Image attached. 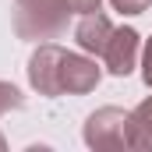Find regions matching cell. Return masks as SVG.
<instances>
[{
    "instance_id": "7a4b0ae2",
    "label": "cell",
    "mask_w": 152,
    "mask_h": 152,
    "mask_svg": "<svg viewBox=\"0 0 152 152\" xmlns=\"http://www.w3.org/2000/svg\"><path fill=\"white\" fill-rule=\"evenodd\" d=\"M67 0H14V32L21 39H57L67 32Z\"/></svg>"
},
{
    "instance_id": "8fae6325",
    "label": "cell",
    "mask_w": 152,
    "mask_h": 152,
    "mask_svg": "<svg viewBox=\"0 0 152 152\" xmlns=\"http://www.w3.org/2000/svg\"><path fill=\"white\" fill-rule=\"evenodd\" d=\"M0 149H4V134H0Z\"/></svg>"
},
{
    "instance_id": "6da1fadb",
    "label": "cell",
    "mask_w": 152,
    "mask_h": 152,
    "mask_svg": "<svg viewBox=\"0 0 152 152\" xmlns=\"http://www.w3.org/2000/svg\"><path fill=\"white\" fill-rule=\"evenodd\" d=\"M28 85L39 96H85L99 85V67L81 53L42 42L28 57Z\"/></svg>"
},
{
    "instance_id": "5b68a950",
    "label": "cell",
    "mask_w": 152,
    "mask_h": 152,
    "mask_svg": "<svg viewBox=\"0 0 152 152\" xmlns=\"http://www.w3.org/2000/svg\"><path fill=\"white\" fill-rule=\"evenodd\" d=\"M110 36H113V25H110V18H106V14H99V11L81 14V21L75 25L78 46H81L85 53H96V57H103V50H106Z\"/></svg>"
},
{
    "instance_id": "52a82bcc",
    "label": "cell",
    "mask_w": 152,
    "mask_h": 152,
    "mask_svg": "<svg viewBox=\"0 0 152 152\" xmlns=\"http://www.w3.org/2000/svg\"><path fill=\"white\" fill-rule=\"evenodd\" d=\"M21 106H25L21 88H18V85H11V81H0V117L11 113V110H21Z\"/></svg>"
},
{
    "instance_id": "ba28073f",
    "label": "cell",
    "mask_w": 152,
    "mask_h": 152,
    "mask_svg": "<svg viewBox=\"0 0 152 152\" xmlns=\"http://www.w3.org/2000/svg\"><path fill=\"white\" fill-rule=\"evenodd\" d=\"M120 14H142V11H149L152 0H110Z\"/></svg>"
},
{
    "instance_id": "30bf717a",
    "label": "cell",
    "mask_w": 152,
    "mask_h": 152,
    "mask_svg": "<svg viewBox=\"0 0 152 152\" xmlns=\"http://www.w3.org/2000/svg\"><path fill=\"white\" fill-rule=\"evenodd\" d=\"M99 4L103 0H67L71 14H92V11H99Z\"/></svg>"
},
{
    "instance_id": "277c9868",
    "label": "cell",
    "mask_w": 152,
    "mask_h": 152,
    "mask_svg": "<svg viewBox=\"0 0 152 152\" xmlns=\"http://www.w3.org/2000/svg\"><path fill=\"white\" fill-rule=\"evenodd\" d=\"M138 53H142V36L134 28H113V36L103 50V64L117 78H127L138 67Z\"/></svg>"
},
{
    "instance_id": "8992f818",
    "label": "cell",
    "mask_w": 152,
    "mask_h": 152,
    "mask_svg": "<svg viewBox=\"0 0 152 152\" xmlns=\"http://www.w3.org/2000/svg\"><path fill=\"white\" fill-rule=\"evenodd\" d=\"M127 145L131 149H152V96L127 113Z\"/></svg>"
},
{
    "instance_id": "9c48e42d",
    "label": "cell",
    "mask_w": 152,
    "mask_h": 152,
    "mask_svg": "<svg viewBox=\"0 0 152 152\" xmlns=\"http://www.w3.org/2000/svg\"><path fill=\"white\" fill-rule=\"evenodd\" d=\"M142 81L152 88V39H145V50H142Z\"/></svg>"
},
{
    "instance_id": "3957f363",
    "label": "cell",
    "mask_w": 152,
    "mask_h": 152,
    "mask_svg": "<svg viewBox=\"0 0 152 152\" xmlns=\"http://www.w3.org/2000/svg\"><path fill=\"white\" fill-rule=\"evenodd\" d=\"M85 145L99 152H117V149H131L127 145V113L117 106H103L96 113H88L85 120Z\"/></svg>"
}]
</instances>
